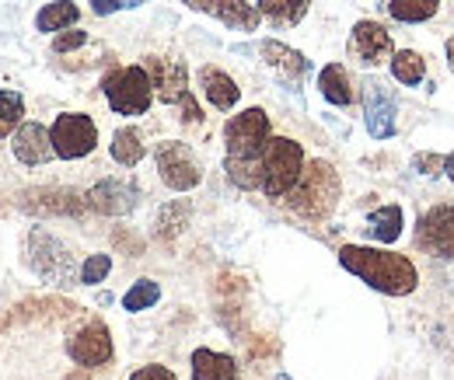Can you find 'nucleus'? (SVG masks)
Segmentation results:
<instances>
[{
  "mask_svg": "<svg viewBox=\"0 0 454 380\" xmlns=\"http://www.w3.org/2000/svg\"><path fill=\"white\" fill-rule=\"evenodd\" d=\"M154 161H158L161 182H165L168 189H175V192H189V189H196L200 178H203V167L196 161V154H192L185 143H178V140L158 143Z\"/></svg>",
  "mask_w": 454,
  "mask_h": 380,
  "instance_id": "0eeeda50",
  "label": "nucleus"
},
{
  "mask_svg": "<svg viewBox=\"0 0 454 380\" xmlns=\"http://www.w3.org/2000/svg\"><path fill=\"white\" fill-rule=\"evenodd\" d=\"M129 380H178L168 367H140Z\"/></svg>",
  "mask_w": 454,
  "mask_h": 380,
  "instance_id": "473e14b6",
  "label": "nucleus"
},
{
  "mask_svg": "<svg viewBox=\"0 0 454 380\" xmlns=\"http://www.w3.org/2000/svg\"><path fill=\"white\" fill-rule=\"evenodd\" d=\"M308 4L311 0H259V14L270 18L273 25L280 28H290V25H301V18L308 14Z\"/></svg>",
  "mask_w": 454,
  "mask_h": 380,
  "instance_id": "4be33fe9",
  "label": "nucleus"
},
{
  "mask_svg": "<svg viewBox=\"0 0 454 380\" xmlns=\"http://www.w3.org/2000/svg\"><path fill=\"white\" fill-rule=\"evenodd\" d=\"M349 56H353L360 66H381L385 59L395 56L392 35H388L385 25H378V21H356V25H353V35H349Z\"/></svg>",
  "mask_w": 454,
  "mask_h": 380,
  "instance_id": "1a4fd4ad",
  "label": "nucleus"
},
{
  "mask_svg": "<svg viewBox=\"0 0 454 380\" xmlns=\"http://www.w3.org/2000/svg\"><path fill=\"white\" fill-rule=\"evenodd\" d=\"M84 43H88V32H81V28H74V32H57L53 50H57V53H70V50H81Z\"/></svg>",
  "mask_w": 454,
  "mask_h": 380,
  "instance_id": "7c9ffc66",
  "label": "nucleus"
},
{
  "mask_svg": "<svg viewBox=\"0 0 454 380\" xmlns=\"http://www.w3.org/2000/svg\"><path fill=\"white\" fill-rule=\"evenodd\" d=\"M448 66H451V74H454V35L448 39Z\"/></svg>",
  "mask_w": 454,
  "mask_h": 380,
  "instance_id": "e433bc0d",
  "label": "nucleus"
},
{
  "mask_svg": "<svg viewBox=\"0 0 454 380\" xmlns=\"http://www.w3.org/2000/svg\"><path fill=\"white\" fill-rule=\"evenodd\" d=\"M144 70L151 74V84H154V95L161 102H182L189 95V74L178 59H165V56H147L144 59Z\"/></svg>",
  "mask_w": 454,
  "mask_h": 380,
  "instance_id": "ddd939ff",
  "label": "nucleus"
},
{
  "mask_svg": "<svg viewBox=\"0 0 454 380\" xmlns=\"http://www.w3.org/2000/svg\"><path fill=\"white\" fill-rule=\"evenodd\" d=\"M444 174H448V178L454 182V151L448 154V158H444Z\"/></svg>",
  "mask_w": 454,
  "mask_h": 380,
  "instance_id": "c9c22d12",
  "label": "nucleus"
},
{
  "mask_svg": "<svg viewBox=\"0 0 454 380\" xmlns=\"http://www.w3.org/2000/svg\"><path fill=\"white\" fill-rule=\"evenodd\" d=\"M144 0H119V7H140Z\"/></svg>",
  "mask_w": 454,
  "mask_h": 380,
  "instance_id": "4c0bfd02",
  "label": "nucleus"
},
{
  "mask_svg": "<svg viewBox=\"0 0 454 380\" xmlns=\"http://www.w3.org/2000/svg\"><path fill=\"white\" fill-rule=\"evenodd\" d=\"M224 167L238 189H262V158H227Z\"/></svg>",
  "mask_w": 454,
  "mask_h": 380,
  "instance_id": "393cba45",
  "label": "nucleus"
},
{
  "mask_svg": "<svg viewBox=\"0 0 454 380\" xmlns=\"http://www.w3.org/2000/svg\"><path fill=\"white\" fill-rule=\"evenodd\" d=\"M189 4L192 11H203L210 18H217L227 28H238V32H255L262 14L255 4H245V0H182Z\"/></svg>",
  "mask_w": 454,
  "mask_h": 380,
  "instance_id": "4468645a",
  "label": "nucleus"
},
{
  "mask_svg": "<svg viewBox=\"0 0 454 380\" xmlns=\"http://www.w3.org/2000/svg\"><path fill=\"white\" fill-rule=\"evenodd\" d=\"M395 95L385 84H378V81L364 84V119H367V133L374 140L395 136Z\"/></svg>",
  "mask_w": 454,
  "mask_h": 380,
  "instance_id": "9b49d317",
  "label": "nucleus"
},
{
  "mask_svg": "<svg viewBox=\"0 0 454 380\" xmlns=\"http://www.w3.org/2000/svg\"><path fill=\"white\" fill-rule=\"evenodd\" d=\"M95 14H115L119 11V0H88Z\"/></svg>",
  "mask_w": 454,
  "mask_h": 380,
  "instance_id": "f704fd0d",
  "label": "nucleus"
},
{
  "mask_svg": "<svg viewBox=\"0 0 454 380\" xmlns=\"http://www.w3.org/2000/svg\"><path fill=\"white\" fill-rule=\"evenodd\" d=\"M32 266L50 283H70L74 279L70 252L59 244L57 237H50L46 230H32Z\"/></svg>",
  "mask_w": 454,
  "mask_h": 380,
  "instance_id": "9d476101",
  "label": "nucleus"
},
{
  "mask_svg": "<svg viewBox=\"0 0 454 380\" xmlns=\"http://www.w3.org/2000/svg\"><path fill=\"white\" fill-rule=\"evenodd\" d=\"M318 91H322V98L329 102V105H353V84H349V77H346V66L340 63H329V66H322V74H318Z\"/></svg>",
  "mask_w": 454,
  "mask_h": 380,
  "instance_id": "aec40b11",
  "label": "nucleus"
},
{
  "mask_svg": "<svg viewBox=\"0 0 454 380\" xmlns=\"http://www.w3.org/2000/svg\"><path fill=\"white\" fill-rule=\"evenodd\" d=\"M11 151L21 164H46L50 158H57L53 151V140H50V129L43 122H21L14 140H11Z\"/></svg>",
  "mask_w": 454,
  "mask_h": 380,
  "instance_id": "2eb2a0df",
  "label": "nucleus"
},
{
  "mask_svg": "<svg viewBox=\"0 0 454 380\" xmlns=\"http://www.w3.org/2000/svg\"><path fill=\"white\" fill-rule=\"evenodd\" d=\"M200 88H203L207 102L221 112H231L238 105V98H241V88L227 77L224 70H217V66H203L200 70Z\"/></svg>",
  "mask_w": 454,
  "mask_h": 380,
  "instance_id": "f3484780",
  "label": "nucleus"
},
{
  "mask_svg": "<svg viewBox=\"0 0 454 380\" xmlns=\"http://www.w3.org/2000/svg\"><path fill=\"white\" fill-rule=\"evenodd\" d=\"M392 77L405 88H416L423 77H427V63L423 56L412 53V50H402V53L392 56Z\"/></svg>",
  "mask_w": 454,
  "mask_h": 380,
  "instance_id": "a878e982",
  "label": "nucleus"
},
{
  "mask_svg": "<svg viewBox=\"0 0 454 380\" xmlns=\"http://www.w3.org/2000/svg\"><path fill=\"white\" fill-rule=\"evenodd\" d=\"M182 112H185L182 119H185L189 126H200V119H203V115H200V105H196V98H192V95H185V98H182Z\"/></svg>",
  "mask_w": 454,
  "mask_h": 380,
  "instance_id": "72a5a7b5",
  "label": "nucleus"
},
{
  "mask_svg": "<svg viewBox=\"0 0 454 380\" xmlns=\"http://www.w3.org/2000/svg\"><path fill=\"white\" fill-rule=\"evenodd\" d=\"M102 91L109 98L115 115H144L154 102V84L144 66H119L102 81Z\"/></svg>",
  "mask_w": 454,
  "mask_h": 380,
  "instance_id": "20e7f679",
  "label": "nucleus"
},
{
  "mask_svg": "<svg viewBox=\"0 0 454 380\" xmlns=\"http://www.w3.org/2000/svg\"><path fill=\"white\" fill-rule=\"evenodd\" d=\"M109 272H113V259H109V255H91V259L81 266V283H84V286H98V283H106Z\"/></svg>",
  "mask_w": 454,
  "mask_h": 380,
  "instance_id": "c756f323",
  "label": "nucleus"
},
{
  "mask_svg": "<svg viewBox=\"0 0 454 380\" xmlns=\"http://www.w3.org/2000/svg\"><path fill=\"white\" fill-rule=\"evenodd\" d=\"M277 380H290V377H284V374H280V377H277Z\"/></svg>",
  "mask_w": 454,
  "mask_h": 380,
  "instance_id": "58836bf2",
  "label": "nucleus"
},
{
  "mask_svg": "<svg viewBox=\"0 0 454 380\" xmlns=\"http://www.w3.org/2000/svg\"><path fill=\"white\" fill-rule=\"evenodd\" d=\"M88 203H91V210H98L106 217H122L137 206V189L122 178H106L88 192Z\"/></svg>",
  "mask_w": 454,
  "mask_h": 380,
  "instance_id": "dca6fc26",
  "label": "nucleus"
},
{
  "mask_svg": "<svg viewBox=\"0 0 454 380\" xmlns=\"http://www.w3.org/2000/svg\"><path fill=\"white\" fill-rule=\"evenodd\" d=\"M67 353L81 367H106L113 360V335L102 322H91L67 342Z\"/></svg>",
  "mask_w": 454,
  "mask_h": 380,
  "instance_id": "f8f14e48",
  "label": "nucleus"
},
{
  "mask_svg": "<svg viewBox=\"0 0 454 380\" xmlns=\"http://www.w3.org/2000/svg\"><path fill=\"white\" fill-rule=\"evenodd\" d=\"M77 4H70V0H53V4H46L39 14H35V28L39 32H63L67 25H77Z\"/></svg>",
  "mask_w": 454,
  "mask_h": 380,
  "instance_id": "b1692460",
  "label": "nucleus"
},
{
  "mask_svg": "<svg viewBox=\"0 0 454 380\" xmlns=\"http://www.w3.org/2000/svg\"><path fill=\"white\" fill-rule=\"evenodd\" d=\"M402 227H405V217H402V206H381L367 217V234L381 244H395L402 237Z\"/></svg>",
  "mask_w": 454,
  "mask_h": 380,
  "instance_id": "412c9836",
  "label": "nucleus"
},
{
  "mask_svg": "<svg viewBox=\"0 0 454 380\" xmlns=\"http://www.w3.org/2000/svg\"><path fill=\"white\" fill-rule=\"evenodd\" d=\"M270 115L262 109H245L241 115H231L224 126L227 158H262L270 143Z\"/></svg>",
  "mask_w": 454,
  "mask_h": 380,
  "instance_id": "39448f33",
  "label": "nucleus"
},
{
  "mask_svg": "<svg viewBox=\"0 0 454 380\" xmlns=\"http://www.w3.org/2000/svg\"><path fill=\"white\" fill-rule=\"evenodd\" d=\"M340 262L342 269L353 272L356 279H364L371 290H378L385 297H409L419 286V272L412 266V259H405L398 252L346 244L340 248Z\"/></svg>",
  "mask_w": 454,
  "mask_h": 380,
  "instance_id": "f257e3e1",
  "label": "nucleus"
},
{
  "mask_svg": "<svg viewBox=\"0 0 454 380\" xmlns=\"http://www.w3.org/2000/svg\"><path fill=\"white\" fill-rule=\"evenodd\" d=\"M340 174L329 161H308L297 185L286 192V206L304 220H329L340 203Z\"/></svg>",
  "mask_w": 454,
  "mask_h": 380,
  "instance_id": "f03ea898",
  "label": "nucleus"
},
{
  "mask_svg": "<svg viewBox=\"0 0 454 380\" xmlns=\"http://www.w3.org/2000/svg\"><path fill=\"white\" fill-rule=\"evenodd\" d=\"M416 244L437 259L454 262V206H434L416 223Z\"/></svg>",
  "mask_w": 454,
  "mask_h": 380,
  "instance_id": "6e6552de",
  "label": "nucleus"
},
{
  "mask_svg": "<svg viewBox=\"0 0 454 380\" xmlns=\"http://www.w3.org/2000/svg\"><path fill=\"white\" fill-rule=\"evenodd\" d=\"M441 0H392L388 11L395 21H405V25H416V21H430L437 14Z\"/></svg>",
  "mask_w": 454,
  "mask_h": 380,
  "instance_id": "bb28decb",
  "label": "nucleus"
},
{
  "mask_svg": "<svg viewBox=\"0 0 454 380\" xmlns=\"http://www.w3.org/2000/svg\"><path fill=\"white\" fill-rule=\"evenodd\" d=\"M412 167H416L419 174H441L444 161H441L437 154H412Z\"/></svg>",
  "mask_w": 454,
  "mask_h": 380,
  "instance_id": "2f4dec72",
  "label": "nucleus"
},
{
  "mask_svg": "<svg viewBox=\"0 0 454 380\" xmlns=\"http://www.w3.org/2000/svg\"><path fill=\"white\" fill-rule=\"evenodd\" d=\"M21 115H25V102L18 91H0V140L11 136V129L21 126Z\"/></svg>",
  "mask_w": 454,
  "mask_h": 380,
  "instance_id": "c85d7f7f",
  "label": "nucleus"
},
{
  "mask_svg": "<svg viewBox=\"0 0 454 380\" xmlns=\"http://www.w3.org/2000/svg\"><path fill=\"white\" fill-rule=\"evenodd\" d=\"M192 380H238V363L227 353L196 349L192 353Z\"/></svg>",
  "mask_w": 454,
  "mask_h": 380,
  "instance_id": "a211bd4d",
  "label": "nucleus"
},
{
  "mask_svg": "<svg viewBox=\"0 0 454 380\" xmlns=\"http://www.w3.org/2000/svg\"><path fill=\"white\" fill-rule=\"evenodd\" d=\"M161 300V286L154 283V279H140V283H133L129 290H126V297H122V307L126 311H147V307H154Z\"/></svg>",
  "mask_w": 454,
  "mask_h": 380,
  "instance_id": "cd10ccee",
  "label": "nucleus"
},
{
  "mask_svg": "<svg viewBox=\"0 0 454 380\" xmlns=\"http://www.w3.org/2000/svg\"><path fill=\"white\" fill-rule=\"evenodd\" d=\"M259 53H262V59H266L270 66H277L286 81H301V77L308 74V59L297 53V50L277 43V39H266V43L259 46Z\"/></svg>",
  "mask_w": 454,
  "mask_h": 380,
  "instance_id": "6ab92c4d",
  "label": "nucleus"
},
{
  "mask_svg": "<svg viewBox=\"0 0 454 380\" xmlns=\"http://www.w3.org/2000/svg\"><path fill=\"white\" fill-rule=\"evenodd\" d=\"M304 151L297 140L290 136H270L266 151H262V192L270 199H284L286 192L297 185L301 171H304Z\"/></svg>",
  "mask_w": 454,
  "mask_h": 380,
  "instance_id": "7ed1b4c3",
  "label": "nucleus"
},
{
  "mask_svg": "<svg viewBox=\"0 0 454 380\" xmlns=\"http://www.w3.org/2000/svg\"><path fill=\"white\" fill-rule=\"evenodd\" d=\"M144 154H147V147H144V136H140L133 126H122V129H115V136H113V158H115V164H122V167H137V164L144 161Z\"/></svg>",
  "mask_w": 454,
  "mask_h": 380,
  "instance_id": "5701e85b",
  "label": "nucleus"
},
{
  "mask_svg": "<svg viewBox=\"0 0 454 380\" xmlns=\"http://www.w3.org/2000/svg\"><path fill=\"white\" fill-rule=\"evenodd\" d=\"M50 140H53V151L63 161H77V158H88L98 143V129L91 122V115L84 112H63L57 115L53 129H50Z\"/></svg>",
  "mask_w": 454,
  "mask_h": 380,
  "instance_id": "423d86ee",
  "label": "nucleus"
}]
</instances>
